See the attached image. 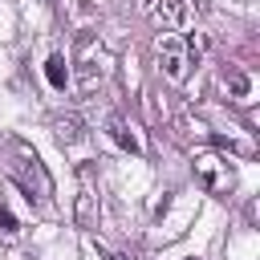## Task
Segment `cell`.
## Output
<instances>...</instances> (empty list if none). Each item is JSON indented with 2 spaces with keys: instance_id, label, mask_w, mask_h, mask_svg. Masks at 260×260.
<instances>
[{
  "instance_id": "cell-1",
  "label": "cell",
  "mask_w": 260,
  "mask_h": 260,
  "mask_svg": "<svg viewBox=\"0 0 260 260\" xmlns=\"http://www.w3.org/2000/svg\"><path fill=\"white\" fill-rule=\"evenodd\" d=\"M195 179H199V187H207L211 195H228V191L236 187L232 167L219 162V158H199V162H195Z\"/></svg>"
},
{
  "instance_id": "cell-2",
  "label": "cell",
  "mask_w": 260,
  "mask_h": 260,
  "mask_svg": "<svg viewBox=\"0 0 260 260\" xmlns=\"http://www.w3.org/2000/svg\"><path fill=\"white\" fill-rule=\"evenodd\" d=\"M158 61H162V69H167V77H183V45L175 41V37H167L162 45H158Z\"/></svg>"
},
{
  "instance_id": "cell-3",
  "label": "cell",
  "mask_w": 260,
  "mask_h": 260,
  "mask_svg": "<svg viewBox=\"0 0 260 260\" xmlns=\"http://www.w3.org/2000/svg\"><path fill=\"white\" fill-rule=\"evenodd\" d=\"M106 134H110V142H114V146H122L126 154H142V142L134 138V130H130V126H126L122 118H110Z\"/></svg>"
},
{
  "instance_id": "cell-4",
  "label": "cell",
  "mask_w": 260,
  "mask_h": 260,
  "mask_svg": "<svg viewBox=\"0 0 260 260\" xmlns=\"http://www.w3.org/2000/svg\"><path fill=\"white\" fill-rule=\"evenodd\" d=\"M45 81H49L53 89H65V85H69V69H65V57H61V53H53V57L45 61Z\"/></svg>"
},
{
  "instance_id": "cell-5",
  "label": "cell",
  "mask_w": 260,
  "mask_h": 260,
  "mask_svg": "<svg viewBox=\"0 0 260 260\" xmlns=\"http://www.w3.org/2000/svg\"><path fill=\"white\" fill-rule=\"evenodd\" d=\"M81 118H57V138L61 142H81Z\"/></svg>"
},
{
  "instance_id": "cell-6",
  "label": "cell",
  "mask_w": 260,
  "mask_h": 260,
  "mask_svg": "<svg viewBox=\"0 0 260 260\" xmlns=\"http://www.w3.org/2000/svg\"><path fill=\"white\" fill-rule=\"evenodd\" d=\"M158 12H162L167 24H183V20H187V4H183V0H162Z\"/></svg>"
},
{
  "instance_id": "cell-7",
  "label": "cell",
  "mask_w": 260,
  "mask_h": 260,
  "mask_svg": "<svg viewBox=\"0 0 260 260\" xmlns=\"http://www.w3.org/2000/svg\"><path fill=\"white\" fill-rule=\"evenodd\" d=\"M20 232V223H16V215L8 211V207H0V236H16Z\"/></svg>"
},
{
  "instance_id": "cell-8",
  "label": "cell",
  "mask_w": 260,
  "mask_h": 260,
  "mask_svg": "<svg viewBox=\"0 0 260 260\" xmlns=\"http://www.w3.org/2000/svg\"><path fill=\"white\" fill-rule=\"evenodd\" d=\"M232 89H236V93H248V77H244V73H232Z\"/></svg>"
}]
</instances>
